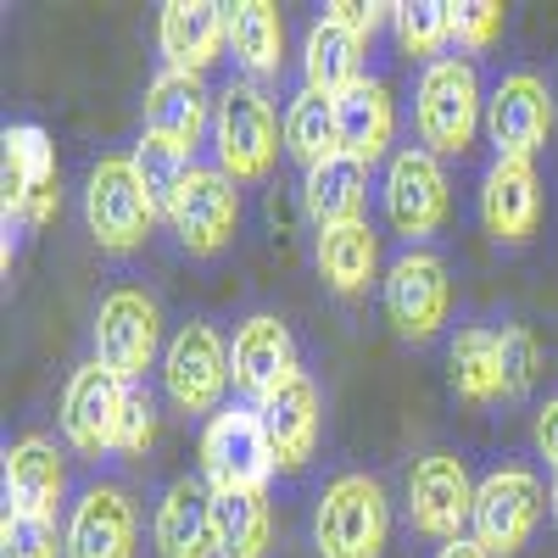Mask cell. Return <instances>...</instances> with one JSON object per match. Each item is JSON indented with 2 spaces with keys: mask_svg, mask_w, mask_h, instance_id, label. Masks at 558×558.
I'll list each match as a JSON object with an SVG mask.
<instances>
[{
  "mask_svg": "<svg viewBox=\"0 0 558 558\" xmlns=\"http://www.w3.org/2000/svg\"><path fill=\"white\" fill-rule=\"evenodd\" d=\"M68 558H134L140 547V514L123 486H84L68 508L62 531Z\"/></svg>",
  "mask_w": 558,
  "mask_h": 558,
  "instance_id": "2e32d148",
  "label": "cell"
},
{
  "mask_svg": "<svg viewBox=\"0 0 558 558\" xmlns=\"http://www.w3.org/2000/svg\"><path fill=\"white\" fill-rule=\"evenodd\" d=\"M129 162H134L140 184H146V196L157 202L162 218L173 213V202H179V191H184V179L196 173V157L184 151V146H173V140H157V134H140L134 151H129Z\"/></svg>",
  "mask_w": 558,
  "mask_h": 558,
  "instance_id": "1f68e13d",
  "label": "cell"
},
{
  "mask_svg": "<svg viewBox=\"0 0 558 558\" xmlns=\"http://www.w3.org/2000/svg\"><path fill=\"white\" fill-rule=\"evenodd\" d=\"M363 51L368 39H357L352 28H341L336 17H318L307 28V45H302V84L318 89V96H347L352 84H363Z\"/></svg>",
  "mask_w": 558,
  "mask_h": 558,
  "instance_id": "484cf974",
  "label": "cell"
},
{
  "mask_svg": "<svg viewBox=\"0 0 558 558\" xmlns=\"http://www.w3.org/2000/svg\"><path fill=\"white\" fill-rule=\"evenodd\" d=\"M475 486L470 481V463L458 452H425L413 458L408 470V525L430 542H458L470 536V520H475Z\"/></svg>",
  "mask_w": 558,
  "mask_h": 558,
  "instance_id": "ba28073f",
  "label": "cell"
},
{
  "mask_svg": "<svg viewBox=\"0 0 558 558\" xmlns=\"http://www.w3.org/2000/svg\"><path fill=\"white\" fill-rule=\"evenodd\" d=\"M481 223L497 246H525L542 223V179L536 162L497 157L481 179Z\"/></svg>",
  "mask_w": 558,
  "mask_h": 558,
  "instance_id": "ffe728a7",
  "label": "cell"
},
{
  "mask_svg": "<svg viewBox=\"0 0 558 558\" xmlns=\"http://www.w3.org/2000/svg\"><path fill=\"white\" fill-rule=\"evenodd\" d=\"M213 151H218V168L235 184H257V179L274 173L279 118H274V101H268L263 84H252V78L223 84L218 112H213Z\"/></svg>",
  "mask_w": 558,
  "mask_h": 558,
  "instance_id": "277c9868",
  "label": "cell"
},
{
  "mask_svg": "<svg viewBox=\"0 0 558 558\" xmlns=\"http://www.w3.org/2000/svg\"><path fill=\"white\" fill-rule=\"evenodd\" d=\"M157 218L162 213L146 196L129 151H112V157H101L96 168H89V179H84V223H89V241H96L107 257L140 252Z\"/></svg>",
  "mask_w": 558,
  "mask_h": 558,
  "instance_id": "5b68a950",
  "label": "cell"
},
{
  "mask_svg": "<svg viewBox=\"0 0 558 558\" xmlns=\"http://www.w3.org/2000/svg\"><path fill=\"white\" fill-rule=\"evenodd\" d=\"M413 123H418V146L430 157H463L475 146V134L486 123V96L470 57H441L430 68H418Z\"/></svg>",
  "mask_w": 558,
  "mask_h": 558,
  "instance_id": "6da1fadb",
  "label": "cell"
},
{
  "mask_svg": "<svg viewBox=\"0 0 558 558\" xmlns=\"http://www.w3.org/2000/svg\"><path fill=\"white\" fill-rule=\"evenodd\" d=\"M486 134L497 157H514V162H531L547 134H553V96L536 73H508L497 78V89L486 96Z\"/></svg>",
  "mask_w": 558,
  "mask_h": 558,
  "instance_id": "5bb4252c",
  "label": "cell"
},
{
  "mask_svg": "<svg viewBox=\"0 0 558 558\" xmlns=\"http://www.w3.org/2000/svg\"><path fill=\"white\" fill-rule=\"evenodd\" d=\"M257 418L268 430V447H274V463L286 475L307 470L313 452H318V436H324V408H318V386L313 375L302 368V375H291L279 391H268L257 402Z\"/></svg>",
  "mask_w": 558,
  "mask_h": 558,
  "instance_id": "e0dca14e",
  "label": "cell"
},
{
  "mask_svg": "<svg viewBox=\"0 0 558 558\" xmlns=\"http://www.w3.org/2000/svg\"><path fill=\"white\" fill-rule=\"evenodd\" d=\"M286 151L302 162V168H318L324 157L341 151V123H336V101L318 96V89H296V101L286 112Z\"/></svg>",
  "mask_w": 558,
  "mask_h": 558,
  "instance_id": "4dcf8cb0",
  "label": "cell"
},
{
  "mask_svg": "<svg viewBox=\"0 0 558 558\" xmlns=\"http://www.w3.org/2000/svg\"><path fill=\"white\" fill-rule=\"evenodd\" d=\"M386 318H391V330L413 347L436 341L441 324L452 318V274L430 246H408L386 268Z\"/></svg>",
  "mask_w": 558,
  "mask_h": 558,
  "instance_id": "9c48e42d",
  "label": "cell"
},
{
  "mask_svg": "<svg viewBox=\"0 0 558 558\" xmlns=\"http://www.w3.org/2000/svg\"><path fill=\"white\" fill-rule=\"evenodd\" d=\"M447 173H441V157H430L425 146H402L386 168V218L391 229L418 246L425 235L447 223Z\"/></svg>",
  "mask_w": 558,
  "mask_h": 558,
  "instance_id": "4fadbf2b",
  "label": "cell"
},
{
  "mask_svg": "<svg viewBox=\"0 0 558 558\" xmlns=\"http://www.w3.org/2000/svg\"><path fill=\"white\" fill-rule=\"evenodd\" d=\"M57 191V151H51V134L39 123H7L0 134V207H7V274L17 257V235H23V218L39 196Z\"/></svg>",
  "mask_w": 558,
  "mask_h": 558,
  "instance_id": "8fae6325",
  "label": "cell"
},
{
  "mask_svg": "<svg viewBox=\"0 0 558 558\" xmlns=\"http://www.w3.org/2000/svg\"><path fill=\"white\" fill-rule=\"evenodd\" d=\"M547 514V486L531 463H497V470L475 486V520L470 536L492 558H514L531 547L536 525Z\"/></svg>",
  "mask_w": 558,
  "mask_h": 558,
  "instance_id": "8992f818",
  "label": "cell"
},
{
  "mask_svg": "<svg viewBox=\"0 0 558 558\" xmlns=\"http://www.w3.org/2000/svg\"><path fill=\"white\" fill-rule=\"evenodd\" d=\"M547 508H553V525H558V475H553V486H547Z\"/></svg>",
  "mask_w": 558,
  "mask_h": 558,
  "instance_id": "60d3db41",
  "label": "cell"
},
{
  "mask_svg": "<svg viewBox=\"0 0 558 558\" xmlns=\"http://www.w3.org/2000/svg\"><path fill=\"white\" fill-rule=\"evenodd\" d=\"M302 202H307V218L318 229H336V223H357L363 218V202H368V162L336 151L324 157L318 168H307L302 179Z\"/></svg>",
  "mask_w": 558,
  "mask_h": 558,
  "instance_id": "4316f807",
  "label": "cell"
},
{
  "mask_svg": "<svg viewBox=\"0 0 558 558\" xmlns=\"http://www.w3.org/2000/svg\"><path fill=\"white\" fill-rule=\"evenodd\" d=\"M497 34H502V7L497 0H452V45L458 51L481 57V51L497 45Z\"/></svg>",
  "mask_w": 558,
  "mask_h": 558,
  "instance_id": "e575fe53",
  "label": "cell"
},
{
  "mask_svg": "<svg viewBox=\"0 0 558 558\" xmlns=\"http://www.w3.org/2000/svg\"><path fill=\"white\" fill-rule=\"evenodd\" d=\"M168 223H173L179 246L191 257H218L241 229V184L223 168H196L191 179H184Z\"/></svg>",
  "mask_w": 558,
  "mask_h": 558,
  "instance_id": "7c38bea8",
  "label": "cell"
},
{
  "mask_svg": "<svg viewBox=\"0 0 558 558\" xmlns=\"http://www.w3.org/2000/svg\"><path fill=\"white\" fill-rule=\"evenodd\" d=\"M296 368V341H291V324H279L274 313H252L235 341H229V380H235L241 397L263 402L268 391H279Z\"/></svg>",
  "mask_w": 558,
  "mask_h": 558,
  "instance_id": "ac0fdd59",
  "label": "cell"
},
{
  "mask_svg": "<svg viewBox=\"0 0 558 558\" xmlns=\"http://www.w3.org/2000/svg\"><path fill=\"white\" fill-rule=\"evenodd\" d=\"M229 51H235L241 73L252 84L274 78L286 68V17L268 0H235L229 7Z\"/></svg>",
  "mask_w": 558,
  "mask_h": 558,
  "instance_id": "83f0119b",
  "label": "cell"
},
{
  "mask_svg": "<svg viewBox=\"0 0 558 558\" xmlns=\"http://www.w3.org/2000/svg\"><path fill=\"white\" fill-rule=\"evenodd\" d=\"M279 475L268 430L257 418V402H235L207 418L202 430V481L213 492H268V481Z\"/></svg>",
  "mask_w": 558,
  "mask_h": 558,
  "instance_id": "52a82bcc",
  "label": "cell"
},
{
  "mask_svg": "<svg viewBox=\"0 0 558 558\" xmlns=\"http://www.w3.org/2000/svg\"><path fill=\"white\" fill-rule=\"evenodd\" d=\"M157 558H218V531H213V486L202 475H179L151 520Z\"/></svg>",
  "mask_w": 558,
  "mask_h": 558,
  "instance_id": "603a6c76",
  "label": "cell"
},
{
  "mask_svg": "<svg viewBox=\"0 0 558 558\" xmlns=\"http://www.w3.org/2000/svg\"><path fill=\"white\" fill-rule=\"evenodd\" d=\"M313 263H318V279H324L336 296H357V291L375 286V274H380V235L368 229V218L318 229Z\"/></svg>",
  "mask_w": 558,
  "mask_h": 558,
  "instance_id": "cb8c5ba5",
  "label": "cell"
},
{
  "mask_svg": "<svg viewBox=\"0 0 558 558\" xmlns=\"http://www.w3.org/2000/svg\"><path fill=\"white\" fill-rule=\"evenodd\" d=\"M447 368H452V391L463 402H497L502 391V330H486V324H463L447 347Z\"/></svg>",
  "mask_w": 558,
  "mask_h": 558,
  "instance_id": "f1b7e54d",
  "label": "cell"
},
{
  "mask_svg": "<svg viewBox=\"0 0 558 558\" xmlns=\"http://www.w3.org/2000/svg\"><path fill=\"white\" fill-rule=\"evenodd\" d=\"M536 452L547 458V470L558 475V397H547L536 408Z\"/></svg>",
  "mask_w": 558,
  "mask_h": 558,
  "instance_id": "f35d334b",
  "label": "cell"
},
{
  "mask_svg": "<svg viewBox=\"0 0 558 558\" xmlns=\"http://www.w3.org/2000/svg\"><path fill=\"white\" fill-rule=\"evenodd\" d=\"M157 45L162 68L207 73L229 45V7H218V0H168L157 17Z\"/></svg>",
  "mask_w": 558,
  "mask_h": 558,
  "instance_id": "44dd1931",
  "label": "cell"
},
{
  "mask_svg": "<svg viewBox=\"0 0 558 558\" xmlns=\"http://www.w3.org/2000/svg\"><path fill=\"white\" fill-rule=\"evenodd\" d=\"M0 558H68V547L57 542V525L7 514L0 520Z\"/></svg>",
  "mask_w": 558,
  "mask_h": 558,
  "instance_id": "8d00e7d4",
  "label": "cell"
},
{
  "mask_svg": "<svg viewBox=\"0 0 558 558\" xmlns=\"http://www.w3.org/2000/svg\"><path fill=\"white\" fill-rule=\"evenodd\" d=\"M162 386L179 413H223V397L235 380H229V341L218 336V324H179V336L162 352Z\"/></svg>",
  "mask_w": 558,
  "mask_h": 558,
  "instance_id": "30bf717a",
  "label": "cell"
},
{
  "mask_svg": "<svg viewBox=\"0 0 558 558\" xmlns=\"http://www.w3.org/2000/svg\"><path fill=\"white\" fill-rule=\"evenodd\" d=\"M151 436H157V397H151V386L146 380H134L129 391H123V413H118V458H140L151 447Z\"/></svg>",
  "mask_w": 558,
  "mask_h": 558,
  "instance_id": "836d02e7",
  "label": "cell"
},
{
  "mask_svg": "<svg viewBox=\"0 0 558 558\" xmlns=\"http://www.w3.org/2000/svg\"><path fill=\"white\" fill-rule=\"evenodd\" d=\"M391 542V497L375 475H336L313 508L318 558H386Z\"/></svg>",
  "mask_w": 558,
  "mask_h": 558,
  "instance_id": "7a4b0ae2",
  "label": "cell"
},
{
  "mask_svg": "<svg viewBox=\"0 0 558 558\" xmlns=\"http://www.w3.org/2000/svg\"><path fill=\"white\" fill-rule=\"evenodd\" d=\"M123 380L96 357L73 368V380L62 391V436L78 458H101L118 447V413H123Z\"/></svg>",
  "mask_w": 558,
  "mask_h": 558,
  "instance_id": "9a60e30c",
  "label": "cell"
},
{
  "mask_svg": "<svg viewBox=\"0 0 558 558\" xmlns=\"http://www.w3.org/2000/svg\"><path fill=\"white\" fill-rule=\"evenodd\" d=\"M213 531H218V558H268L274 547L268 492H213Z\"/></svg>",
  "mask_w": 558,
  "mask_h": 558,
  "instance_id": "f546056e",
  "label": "cell"
},
{
  "mask_svg": "<svg viewBox=\"0 0 558 558\" xmlns=\"http://www.w3.org/2000/svg\"><path fill=\"white\" fill-rule=\"evenodd\" d=\"M391 23H397L402 51L430 68L452 45V0H402V7L391 12Z\"/></svg>",
  "mask_w": 558,
  "mask_h": 558,
  "instance_id": "d6a6232c",
  "label": "cell"
},
{
  "mask_svg": "<svg viewBox=\"0 0 558 558\" xmlns=\"http://www.w3.org/2000/svg\"><path fill=\"white\" fill-rule=\"evenodd\" d=\"M140 112H146V134L173 140V146H184V151H196L202 134L213 129L218 101L207 96V78H202V73H173V68H162V73L146 84V101H140Z\"/></svg>",
  "mask_w": 558,
  "mask_h": 558,
  "instance_id": "7402d4cb",
  "label": "cell"
},
{
  "mask_svg": "<svg viewBox=\"0 0 558 558\" xmlns=\"http://www.w3.org/2000/svg\"><path fill=\"white\" fill-rule=\"evenodd\" d=\"M397 7H386V0H330L324 7V17H336L341 28H352L357 39H375V28L391 17Z\"/></svg>",
  "mask_w": 558,
  "mask_h": 558,
  "instance_id": "74e56055",
  "label": "cell"
},
{
  "mask_svg": "<svg viewBox=\"0 0 558 558\" xmlns=\"http://www.w3.org/2000/svg\"><path fill=\"white\" fill-rule=\"evenodd\" d=\"M0 492H7V514H23V520H45V525H57V508H62V497H68V463H62L57 441H45V436H23L17 447H7Z\"/></svg>",
  "mask_w": 558,
  "mask_h": 558,
  "instance_id": "d6986e66",
  "label": "cell"
},
{
  "mask_svg": "<svg viewBox=\"0 0 558 558\" xmlns=\"http://www.w3.org/2000/svg\"><path fill=\"white\" fill-rule=\"evenodd\" d=\"M436 558H492V553H486V547H481L475 536H458V542H447V547H441Z\"/></svg>",
  "mask_w": 558,
  "mask_h": 558,
  "instance_id": "ab89813d",
  "label": "cell"
},
{
  "mask_svg": "<svg viewBox=\"0 0 558 558\" xmlns=\"http://www.w3.org/2000/svg\"><path fill=\"white\" fill-rule=\"evenodd\" d=\"M336 123H341V151L375 168L391 151V134H397V107H391V89L380 78H363L352 84L347 96H336Z\"/></svg>",
  "mask_w": 558,
  "mask_h": 558,
  "instance_id": "d4e9b609",
  "label": "cell"
},
{
  "mask_svg": "<svg viewBox=\"0 0 558 558\" xmlns=\"http://www.w3.org/2000/svg\"><path fill=\"white\" fill-rule=\"evenodd\" d=\"M89 357L123 386L146 380V368L168 352L162 347V307L146 286H112L101 302H96V318H89Z\"/></svg>",
  "mask_w": 558,
  "mask_h": 558,
  "instance_id": "3957f363",
  "label": "cell"
},
{
  "mask_svg": "<svg viewBox=\"0 0 558 558\" xmlns=\"http://www.w3.org/2000/svg\"><path fill=\"white\" fill-rule=\"evenodd\" d=\"M542 375V347L525 324H502V391L508 397H525Z\"/></svg>",
  "mask_w": 558,
  "mask_h": 558,
  "instance_id": "d590c367",
  "label": "cell"
}]
</instances>
